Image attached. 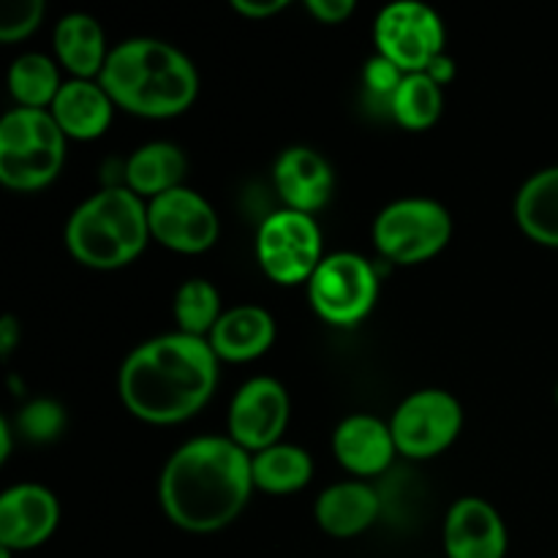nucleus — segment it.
<instances>
[{"instance_id":"obj_14","label":"nucleus","mask_w":558,"mask_h":558,"mask_svg":"<svg viewBox=\"0 0 558 558\" xmlns=\"http://www.w3.org/2000/svg\"><path fill=\"white\" fill-rule=\"evenodd\" d=\"M445 554L447 558H505V518L490 501L480 496H463L447 510Z\"/></svg>"},{"instance_id":"obj_25","label":"nucleus","mask_w":558,"mask_h":558,"mask_svg":"<svg viewBox=\"0 0 558 558\" xmlns=\"http://www.w3.org/2000/svg\"><path fill=\"white\" fill-rule=\"evenodd\" d=\"M387 109L401 129L425 131L441 118L445 93H441L439 82L430 80L425 71L423 74H407Z\"/></svg>"},{"instance_id":"obj_29","label":"nucleus","mask_w":558,"mask_h":558,"mask_svg":"<svg viewBox=\"0 0 558 558\" xmlns=\"http://www.w3.org/2000/svg\"><path fill=\"white\" fill-rule=\"evenodd\" d=\"M403 76L407 74H403L396 63H390L387 58L376 54V58H371L368 63H365L363 87L376 98V101H385L387 107H390L392 96H396V90L401 87Z\"/></svg>"},{"instance_id":"obj_17","label":"nucleus","mask_w":558,"mask_h":558,"mask_svg":"<svg viewBox=\"0 0 558 558\" xmlns=\"http://www.w3.org/2000/svg\"><path fill=\"white\" fill-rule=\"evenodd\" d=\"M381 512V499L376 488L363 480H343L319 494L314 518L319 529L330 537L349 539L368 532Z\"/></svg>"},{"instance_id":"obj_33","label":"nucleus","mask_w":558,"mask_h":558,"mask_svg":"<svg viewBox=\"0 0 558 558\" xmlns=\"http://www.w3.org/2000/svg\"><path fill=\"white\" fill-rule=\"evenodd\" d=\"M16 338H20V322L11 314H5L3 319H0V352H3V357H9V354L14 352Z\"/></svg>"},{"instance_id":"obj_6","label":"nucleus","mask_w":558,"mask_h":558,"mask_svg":"<svg viewBox=\"0 0 558 558\" xmlns=\"http://www.w3.org/2000/svg\"><path fill=\"white\" fill-rule=\"evenodd\" d=\"M452 216L428 196H403L390 202L374 221V245L392 265H423L447 248Z\"/></svg>"},{"instance_id":"obj_24","label":"nucleus","mask_w":558,"mask_h":558,"mask_svg":"<svg viewBox=\"0 0 558 558\" xmlns=\"http://www.w3.org/2000/svg\"><path fill=\"white\" fill-rule=\"evenodd\" d=\"M63 80L52 58L41 52H25L11 63L9 90L16 107L25 109H49L58 98Z\"/></svg>"},{"instance_id":"obj_31","label":"nucleus","mask_w":558,"mask_h":558,"mask_svg":"<svg viewBox=\"0 0 558 558\" xmlns=\"http://www.w3.org/2000/svg\"><path fill=\"white\" fill-rule=\"evenodd\" d=\"M287 0H232V9L245 20H267L287 9Z\"/></svg>"},{"instance_id":"obj_18","label":"nucleus","mask_w":558,"mask_h":558,"mask_svg":"<svg viewBox=\"0 0 558 558\" xmlns=\"http://www.w3.org/2000/svg\"><path fill=\"white\" fill-rule=\"evenodd\" d=\"M114 109L118 107L98 80H69L60 87L49 114L69 140L90 142L107 134Z\"/></svg>"},{"instance_id":"obj_5","label":"nucleus","mask_w":558,"mask_h":558,"mask_svg":"<svg viewBox=\"0 0 558 558\" xmlns=\"http://www.w3.org/2000/svg\"><path fill=\"white\" fill-rule=\"evenodd\" d=\"M65 142L49 109H9L0 120V183L22 194L47 189L63 172Z\"/></svg>"},{"instance_id":"obj_27","label":"nucleus","mask_w":558,"mask_h":558,"mask_svg":"<svg viewBox=\"0 0 558 558\" xmlns=\"http://www.w3.org/2000/svg\"><path fill=\"white\" fill-rule=\"evenodd\" d=\"M69 425L65 409L52 398H36V401L25 403L16 417V430L22 439L33 441V445H47V441L60 439V434Z\"/></svg>"},{"instance_id":"obj_21","label":"nucleus","mask_w":558,"mask_h":558,"mask_svg":"<svg viewBox=\"0 0 558 558\" xmlns=\"http://www.w3.org/2000/svg\"><path fill=\"white\" fill-rule=\"evenodd\" d=\"M189 172L185 153L174 142H147L136 147L131 158L125 161V189L134 191L142 199H156L167 191L180 189Z\"/></svg>"},{"instance_id":"obj_10","label":"nucleus","mask_w":558,"mask_h":558,"mask_svg":"<svg viewBox=\"0 0 558 558\" xmlns=\"http://www.w3.org/2000/svg\"><path fill=\"white\" fill-rule=\"evenodd\" d=\"M445 22L420 0H398L376 14V54L396 63L403 74H423L445 52Z\"/></svg>"},{"instance_id":"obj_20","label":"nucleus","mask_w":558,"mask_h":558,"mask_svg":"<svg viewBox=\"0 0 558 558\" xmlns=\"http://www.w3.org/2000/svg\"><path fill=\"white\" fill-rule=\"evenodd\" d=\"M54 54L60 65L71 74V80H98L104 71V63L109 58L107 36L96 16L85 11H71L60 16L52 33Z\"/></svg>"},{"instance_id":"obj_9","label":"nucleus","mask_w":558,"mask_h":558,"mask_svg":"<svg viewBox=\"0 0 558 558\" xmlns=\"http://www.w3.org/2000/svg\"><path fill=\"white\" fill-rule=\"evenodd\" d=\"M398 456L428 461L456 445L463 430V407L452 392L428 387L403 398L390 417Z\"/></svg>"},{"instance_id":"obj_28","label":"nucleus","mask_w":558,"mask_h":558,"mask_svg":"<svg viewBox=\"0 0 558 558\" xmlns=\"http://www.w3.org/2000/svg\"><path fill=\"white\" fill-rule=\"evenodd\" d=\"M47 16L44 0H9L0 9V41L14 44L38 31Z\"/></svg>"},{"instance_id":"obj_19","label":"nucleus","mask_w":558,"mask_h":558,"mask_svg":"<svg viewBox=\"0 0 558 558\" xmlns=\"http://www.w3.org/2000/svg\"><path fill=\"white\" fill-rule=\"evenodd\" d=\"M272 341H276V319L262 305L227 308L207 336V343L223 363H251L262 357Z\"/></svg>"},{"instance_id":"obj_11","label":"nucleus","mask_w":558,"mask_h":558,"mask_svg":"<svg viewBox=\"0 0 558 558\" xmlns=\"http://www.w3.org/2000/svg\"><path fill=\"white\" fill-rule=\"evenodd\" d=\"M150 238L178 254H205L218 243L221 218L199 191L180 185L147 202Z\"/></svg>"},{"instance_id":"obj_32","label":"nucleus","mask_w":558,"mask_h":558,"mask_svg":"<svg viewBox=\"0 0 558 558\" xmlns=\"http://www.w3.org/2000/svg\"><path fill=\"white\" fill-rule=\"evenodd\" d=\"M425 74H428L434 82H439L441 87L450 85V82L456 80V60H452L447 52H441L439 58H436L434 63H430L428 69H425Z\"/></svg>"},{"instance_id":"obj_13","label":"nucleus","mask_w":558,"mask_h":558,"mask_svg":"<svg viewBox=\"0 0 558 558\" xmlns=\"http://www.w3.org/2000/svg\"><path fill=\"white\" fill-rule=\"evenodd\" d=\"M60 521V505L38 483L11 485L0 496V548L33 550L47 543Z\"/></svg>"},{"instance_id":"obj_34","label":"nucleus","mask_w":558,"mask_h":558,"mask_svg":"<svg viewBox=\"0 0 558 558\" xmlns=\"http://www.w3.org/2000/svg\"><path fill=\"white\" fill-rule=\"evenodd\" d=\"M11 436H14V430H11V423L9 420H0V461H9L11 456Z\"/></svg>"},{"instance_id":"obj_1","label":"nucleus","mask_w":558,"mask_h":558,"mask_svg":"<svg viewBox=\"0 0 558 558\" xmlns=\"http://www.w3.org/2000/svg\"><path fill=\"white\" fill-rule=\"evenodd\" d=\"M251 452L229 436H196L163 463L158 499L178 529L213 534L238 521L254 494Z\"/></svg>"},{"instance_id":"obj_26","label":"nucleus","mask_w":558,"mask_h":558,"mask_svg":"<svg viewBox=\"0 0 558 558\" xmlns=\"http://www.w3.org/2000/svg\"><path fill=\"white\" fill-rule=\"evenodd\" d=\"M223 311L227 308L221 303V292L207 278H189L174 292L172 314L174 322H178V330L185 332V336L207 338L213 327L218 325Z\"/></svg>"},{"instance_id":"obj_23","label":"nucleus","mask_w":558,"mask_h":558,"mask_svg":"<svg viewBox=\"0 0 558 558\" xmlns=\"http://www.w3.org/2000/svg\"><path fill=\"white\" fill-rule=\"evenodd\" d=\"M251 472H254V488L270 496L298 494L314 480V458L308 450L298 445H278L251 456Z\"/></svg>"},{"instance_id":"obj_30","label":"nucleus","mask_w":558,"mask_h":558,"mask_svg":"<svg viewBox=\"0 0 558 558\" xmlns=\"http://www.w3.org/2000/svg\"><path fill=\"white\" fill-rule=\"evenodd\" d=\"M305 9L322 25H341L357 11V3L354 0H308Z\"/></svg>"},{"instance_id":"obj_35","label":"nucleus","mask_w":558,"mask_h":558,"mask_svg":"<svg viewBox=\"0 0 558 558\" xmlns=\"http://www.w3.org/2000/svg\"><path fill=\"white\" fill-rule=\"evenodd\" d=\"M556 403H558V385H556Z\"/></svg>"},{"instance_id":"obj_8","label":"nucleus","mask_w":558,"mask_h":558,"mask_svg":"<svg viewBox=\"0 0 558 558\" xmlns=\"http://www.w3.org/2000/svg\"><path fill=\"white\" fill-rule=\"evenodd\" d=\"M325 259L322 229L314 216L298 210L270 213L256 232V262L281 287L308 283Z\"/></svg>"},{"instance_id":"obj_16","label":"nucleus","mask_w":558,"mask_h":558,"mask_svg":"<svg viewBox=\"0 0 558 558\" xmlns=\"http://www.w3.org/2000/svg\"><path fill=\"white\" fill-rule=\"evenodd\" d=\"M272 183H276V191L287 210L314 216L330 202L336 178H332V167L322 153L305 145H294L276 158Z\"/></svg>"},{"instance_id":"obj_4","label":"nucleus","mask_w":558,"mask_h":558,"mask_svg":"<svg viewBox=\"0 0 558 558\" xmlns=\"http://www.w3.org/2000/svg\"><path fill=\"white\" fill-rule=\"evenodd\" d=\"M150 240L147 199L125 185H107L87 196L65 223V248L90 270L129 267Z\"/></svg>"},{"instance_id":"obj_15","label":"nucleus","mask_w":558,"mask_h":558,"mask_svg":"<svg viewBox=\"0 0 558 558\" xmlns=\"http://www.w3.org/2000/svg\"><path fill=\"white\" fill-rule=\"evenodd\" d=\"M332 456L352 477L368 480L385 474L398 456L390 423L374 414H349L332 434Z\"/></svg>"},{"instance_id":"obj_7","label":"nucleus","mask_w":558,"mask_h":558,"mask_svg":"<svg viewBox=\"0 0 558 558\" xmlns=\"http://www.w3.org/2000/svg\"><path fill=\"white\" fill-rule=\"evenodd\" d=\"M305 287L319 319L332 327H354L379 300V272L363 254L336 251L322 259Z\"/></svg>"},{"instance_id":"obj_12","label":"nucleus","mask_w":558,"mask_h":558,"mask_svg":"<svg viewBox=\"0 0 558 558\" xmlns=\"http://www.w3.org/2000/svg\"><path fill=\"white\" fill-rule=\"evenodd\" d=\"M289 417H292V401L287 387L272 376H254L234 392L229 403L227 436L245 452L256 456L283 439Z\"/></svg>"},{"instance_id":"obj_2","label":"nucleus","mask_w":558,"mask_h":558,"mask_svg":"<svg viewBox=\"0 0 558 558\" xmlns=\"http://www.w3.org/2000/svg\"><path fill=\"white\" fill-rule=\"evenodd\" d=\"M218 363L207 338L180 330L156 336L140 343L120 365V401L142 423H185L216 392Z\"/></svg>"},{"instance_id":"obj_3","label":"nucleus","mask_w":558,"mask_h":558,"mask_svg":"<svg viewBox=\"0 0 558 558\" xmlns=\"http://www.w3.org/2000/svg\"><path fill=\"white\" fill-rule=\"evenodd\" d=\"M98 82L114 107L150 120L183 114L199 96L194 60L174 44L150 36L114 44Z\"/></svg>"},{"instance_id":"obj_22","label":"nucleus","mask_w":558,"mask_h":558,"mask_svg":"<svg viewBox=\"0 0 558 558\" xmlns=\"http://www.w3.org/2000/svg\"><path fill=\"white\" fill-rule=\"evenodd\" d=\"M515 223L529 240L558 248V163L539 169L515 194Z\"/></svg>"}]
</instances>
